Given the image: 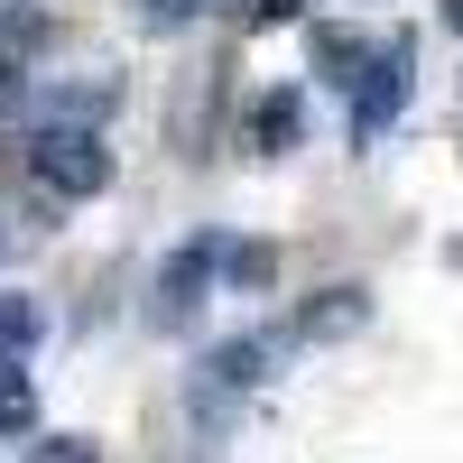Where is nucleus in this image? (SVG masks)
<instances>
[{"label": "nucleus", "mask_w": 463, "mask_h": 463, "mask_svg": "<svg viewBox=\"0 0 463 463\" xmlns=\"http://www.w3.org/2000/svg\"><path fill=\"white\" fill-rule=\"evenodd\" d=\"M408 102V47H399V37H390V47H380L371 56V84H362V102H353V130L371 139L380 121H390V111Z\"/></svg>", "instance_id": "2"}, {"label": "nucleus", "mask_w": 463, "mask_h": 463, "mask_svg": "<svg viewBox=\"0 0 463 463\" xmlns=\"http://www.w3.org/2000/svg\"><path fill=\"white\" fill-rule=\"evenodd\" d=\"M288 19H306V0H250V28H288Z\"/></svg>", "instance_id": "11"}, {"label": "nucleus", "mask_w": 463, "mask_h": 463, "mask_svg": "<svg viewBox=\"0 0 463 463\" xmlns=\"http://www.w3.org/2000/svg\"><path fill=\"white\" fill-rule=\"evenodd\" d=\"M28 427H37V390L19 362H0V436H28Z\"/></svg>", "instance_id": "7"}, {"label": "nucleus", "mask_w": 463, "mask_h": 463, "mask_svg": "<svg viewBox=\"0 0 463 463\" xmlns=\"http://www.w3.org/2000/svg\"><path fill=\"white\" fill-rule=\"evenodd\" d=\"M222 269H232L241 288H269V269H279V260H269L260 241H232V250H222Z\"/></svg>", "instance_id": "10"}, {"label": "nucleus", "mask_w": 463, "mask_h": 463, "mask_svg": "<svg viewBox=\"0 0 463 463\" xmlns=\"http://www.w3.org/2000/svg\"><path fill=\"white\" fill-rule=\"evenodd\" d=\"M28 176L47 185V195L84 204V195H102V185H111V148H102L84 121H65V130H37V139H28Z\"/></svg>", "instance_id": "1"}, {"label": "nucleus", "mask_w": 463, "mask_h": 463, "mask_svg": "<svg viewBox=\"0 0 463 463\" xmlns=\"http://www.w3.org/2000/svg\"><path fill=\"white\" fill-rule=\"evenodd\" d=\"M37 463H102L84 436H56V445H37Z\"/></svg>", "instance_id": "12"}, {"label": "nucleus", "mask_w": 463, "mask_h": 463, "mask_svg": "<svg viewBox=\"0 0 463 463\" xmlns=\"http://www.w3.org/2000/svg\"><path fill=\"white\" fill-rule=\"evenodd\" d=\"M445 28H463V0H445Z\"/></svg>", "instance_id": "14"}, {"label": "nucleus", "mask_w": 463, "mask_h": 463, "mask_svg": "<svg viewBox=\"0 0 463 463\" xmlns=\"http://www.w3.org/2000/svg\"><path fill=\"white\" fill-rule=\"evenodd\" d=\"M28 47H47V19H37V10H10V19H0V56H28Z\"/></svg>", "instance_id": "9"}, {"label": "nucleus", "mask_w": 463, "mask_h": 463, "mask_svg": "<svg viewBox=\"0 0 463 463\" xmlns=\"http://www.w3.org/2000/svg\"><path fill=\"white\" fill-rule=\"evenodd\" d=\"M213 269H222V241H185V250L167 260V279H158V306H167V316H185V306L204 297Z\"/></svg>", "instance_id": "4"}, {"label": "nucleus", "mask_w": 463, "mask_h": 463, "mask_svg": "<svg viewBox=\"0 0 463 463\" xmlns=\"http://www.w3.org/2000/svg\"><path fill=\"white\" fill-rule=\"evenodd\" d=\"M185 10H195V0H148V19H158V28H176Z\"/></svg>", "instance_id": "13"}, {"label": "nucleus", "mask_w": 463, "mask_h": 463, "mask_svg": "<svg viewBox=\"0 0 463 463\" xmlns=\"http://www.w3.org/2000/svg\"><path fill=\"white\" fill-rule=\"evenodd\" d=\"M260 362H269V343H222V353H213L204 371L222 380V390H250V380H260Z\"/></svg>", "instance_id": "8"}, {"label": "nucleus", "mask_w": 463, "mask_h": 463, "mask_svg": "<svg viewBox=\"0 0 463 463\" xmlns=\"http://www.w3.org/2000/svg\"><path fill=\"white\" fill-rule=\"evenodd\" d=\"M297 130H306L297 93H269V102L250 111V148H269V158H279V148H297Z\"/></svg>", "instance_id": "5"}, {"label": "nucleus", "mask_w": 463, "mask_h": 463, "mask_svg": "<svg viewBox=\"0 0 463 463\" xmlns=\"http://www.w3.org/2000/svg\"><path fill=\"white\" fill-rule=\"evenodd\" d=\"M371 325V297L362 288H325L316 306H297V334L306 343H343V334H362Z\"/></svg>", "instance_id": "3"}, {"label": "nucleus", "mask_w": 463, "mask_h": 463, "mask_svg": "<svg viewBox=\"0 0 463 463\" xmlns=\"http://www.w3.org/2000/svg\"><path fill=\"white\" fill-rule=\"evenodd\" d=\"M316 65L334 74V84H353V65H371V37L362 28H316Z\"/></svg>", "instance_id": "6"}]
</instances>
